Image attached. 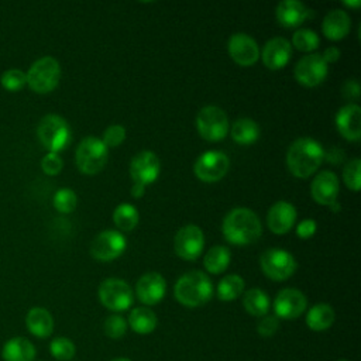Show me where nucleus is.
Wrapping results in <instances>:
<instances>
[{"instance_id":"48","label":"nucleus","mask_w":361,"mask_h":361,"mask_svg":"<svg viewBox=\"0 0 361 361\" xmlns=\"http://www.w3.org/2000/svg\"><path fill=\"white\" fill-rule=\"evenodd\" d=\"M329 206H330V209H331L333 212H338V210H340V204H338L337 202H333V203H330Z\"/></svg>"},{"instance_id":"26","label":"nucleus","mask_w":361,"mask_h":361,"mask_svg":"<svg viewBox=\"0 0 361 361\" xmlns=\"http://www.w3.org/2000/svg\"><path fill=\"white\" fill-rule=\"evenodd\" d=\"M334 310L327 303L314 305L306 314V324L314 331L327 330L334 323Z\"/></svg>"},{"instance_id":"33","label":"nucleus","mask_w":361,"mask_h":361,"mask_svg":"<svg viewBox=\"0 0 361 361\" xmlns=\"http://www.w3.org/2000/svg\"><path fill=\"white\" fill-rule=\"evenodd\" d=\"M49 351L54 358L59 361H69L73 358L76 348L72 340L68 337H56L49 344Z\"/></svg>"},{"instance_id":"13","label":"nucleus","mask_w":361,"mask_h":361,"mask_svg":"<svg viewBox=\"0 0 361 361\" xmlns=\"http://www.w3.org/2000/svg\"><path fill=\"white\" fill-rule=\"evenodd\" d=\"M327 75V63L322 54H309L302 56L295 65V78L303 86L312 87L323 82Z\"/></svg>"},{"instance_id":"15","label":"nucleus","mask_w":361,"mask_h":361,"mask_svg":"<svg viewBox=\"0 0 361 361\" xmlns=\"http://www.w3.org/2000/svg\"><path fill=\"white\" fill-rule=\"evenodd\" d=\"M227 48L233 61L241 66L252 65L259 56V49L255 39L245 32L233 34L228 39Z\"/></svg>"},{"instance_id":"21","label":"nucleus","mask_w":361,"mask_h":361,"mask_svg":"<svg viewBox=\"0 0 361 361\" xmlns=\"http://www.w3.org/2000/svg\"><path fill=\"white\" fill-rule=\"evenodd\" d=\"M292 45L286 38L275 37L267 41L262 49V61L269 69H281L290 59Z\"/></svg>"},{"instance_id":"25","label":"nucleus","mask_w":361,"mask_h":361,"mask_svg":"<svg viewBox=\"0 0 361 361\" xmlns=\"http://www.w3.org/2000/svg\"><path fill=\"white\" fill-rule=\"evenodd\" d=\"M351 27V20L347 11L334 8L329 11L323 18V34L330 39H340L347 35Z\"/></svg>"},{"instance_id":"23","label":"nucleus","mask_w":361,"mask_h":361,"mask_svg":"<svg viewBox=\"0 0 361 361\" xmlns=\"http://www.w3.org/2000/svg\"><path fill=\"white\" fill-rule=\"evenodd\" d=\"M25 326L32 336L38 338H47L54 331V319L47 309L32 307L25 316Z\"/></svg>"},{"instance_id":"6","label":"nucleus","mask_w":361,"mask_h":361,"mask_svg":"<svg viewBox=\"0 0 361 361\" xmlns=\"http://www.w3.org/2000/svg\"><path fill=\"white\" fill-rule=\"evenodd\" d=\"M109 149L104 142L93 135L83 138L75 152L78 168L87 175L97 173L107 162Z\"/></svg>"},{"instance_id":"50","label":"nucleus","mask_w":361,"mask_h":361,"mask_svg":"<svg viewBox=\"0 0 361 361\" xmlns=\"http://www.w3.org/2000/svg\"><path fill=\"white\" fill-rule=\"evenodd\" d=\"M340 361H348V360H340Z\"/></svg>"},{"instance_id":"37","label":"nucleus","mask_w":361,"mask_h":361,"mask_svg":"<svg viewBox=\"0 0 361 361\" xmlns=\"http://www.w3.org/2000/svg\"><path fill=\"white\" fill-rule=\"evenodd\" d=\"M103 329H104L106 336H109L110 338H120L127 331V322L120 314H110L104 320Z\"/></svg>"},{"instance_id":"49","label":"nucleus","mask_w":361,"mask_h":361,"mask_svg":"<svg viewBox=\"0 0 361 361\" xmlns=\"http://www.w3.org/2000/svg\"><path fill=\"white\" fill-rule=\"evenodd\" d=\"M111 361H130L128 358H114V360H111Z\"/></svg>"},{"instance_id":"11","label":"nucleus","mask_w":361,"mask_h":361,"mask_svg":"<svg viewBox=\"0 0 361 361\" xmlns=\"http://www.w3.org/2000/svg\"><path fill=\"white\" fill-rule=\"evenodd\" d=\"M230 161L224 152L206 151L195 162V173L204 182L220 180L228 171Z\"/></svg>"},{"instance_id":"10","label":"nucleus","mask_w":361,"mask_h":361,"mask_svg":"<svg viewBox=\"0 0 361 361\" xmlns=\"http://www.w3.org/2000/svg\"><path fill=\"white\" fill-rule=\"evenodd\" d=\"M126 245L127 241L120 231L104 230L93 238L90 254L97 261H111L123 254Z\"/></svg>"},{"instance_id":"24","label":"nucleus","mask_w":361,"mask_h":361,"mask_svg":"<svg viewBox=\"0 0 361 361\" xmlns=\"http://www.w3.org/2000/svg\"><path fill=\"white\" fill-rule=\"evenodd\" d=\"M35 347L25 337H13L7 340L1 348L4 361H34Z\"/></svg>"},{"instance_id":"14","label":"nucleus","mask_w":361,"mask_h":361,"mask_svg":"<svg viewBox=\"0 0 361 361\" xmlns=\"http://www.w3.org/2000/svg\"><path fill=\"white\" fill-rule=\"evenodd\" d=\"M307 306L306 296L295 288H285L278 292L274 300V312L276 317L281 319H296L299 317Z\"/></svg>"},{"instance_id":"34","label":"nucleus","mask_w":361,"mask_h":361,"mask_svg":"<svg viewBox=\"0 0 361 361\" xmlns=\"http://www.w3.org/2000/svg\"><path fill=\"white\" fill-rule=\"evenodd\" d=\"M319 35L309 28H300L292 37V44L300 51H313L319 47Z\"/></svg>"},{"instance_id":"41","label":"nucleus","mask_w":361,"mask_h":361,"mask_svg":"<svg viewBox=\"0 0 361 361\" xmlns=\"http://www.w3.org/2000/svg\"><path fill=\"white\" fill-rule=\"evenodd\" d=\"M279 327V319L276 316H271V314H265L262 316V319L258 322L257 330L259 333V336L262 337H271L276 333Z\"/></svg>"},{"instance_id":"12","label":"nucleus","mask_w":361,"mask_h":361,"mask_svg":"<svg viewBox=\"0 0 361 361\" xmlns=\"http://www.w3.org/2000/svg\"><path fill=\"white\" fill-rule=\"evenodd\" d=\"M203 245H204L203 231L195 224L183 226L182 228L178 230L173 238L175 252L186 261L196 259L202 254Z\"/></svg>"},{"instance_id":"5","label":"nucleus","mask_w":361,"mask_h":361,"mask_svg":"<svg viewBox=\"0 0 361 361\" xmlns=\"http://www.w3.org/2000/svg\"><path fill=\"white\" fill-rule=\"evenodd\" d=\"M28 86L37 93H48L54 90L61 78L59 62L54 56H42L37 59L25 73Z\"/></svg>"},{"instance_id":"9","label":"nucleus","mask_w":361,"mask_h":361,"mask_svg":"<svg viewBox=\"0 0 361 361\" xmlns=\"http://www.w3.org/2000/svg\"><path fill=\"white\" fill-rule=\"evenodd\" d=\"M264 274L274 281H285L296 271L295 257L281 248H269L259 257Z\"/></svg>"},{"instance_id":"31","label":"nucleus","mask_w":361,"mask_h":361,"mask_svg":"<svg viewBox=\"0 0 361 361\" xmlns=\"http://www.w3.org/2000/svg\"><path fill=\"white\" fill-rule=\"evenodd\" d=\"M244 290V279L240 275H226L217 285V296L220 300H234Z\"/></svg>"},{"instance_id":"18","label":"nucleus","mask_w":361,"mask_h":361,"mask_svg":"<svg viewBox=\"0 0 361 361\" xmlns=\"http://www.w3.org/2000/svg\"><path fill=\"white\" fill-rule=\"evenodd\" d=\"M336 127L338 133L350 141L361 137V109L355 103L343 106L336 114Z\"/></svg>"},{"instance_id":"8","label":"nucleus","mask_w":361,"mask_h":361,"mask_svg":"<svg viewBox=\"0 0 361 361\" xmlns=\"http://www.w3.org/2000/svg\"><path fill=\"white\" fill-rule=\"evenodd\" d=\"M199 134L207 141H220L228 131V118L223 109L217 106H206L196 116Z\"/></svg>"},{"instance_id":"35","label":"nucleus","mask_w":361,"mask_h":361,"mask_svg":"<svg viewBox=\"0 0 361 361\" xmlns=\"http://www.w3.org/2000/svg\"><path fill=\"white\" fill-rule=\"evenodd\" d=\"M0 82L6 90L17 92V90L23 89L24 85L27 83V76H25V72H23L21 69L11 68L1 73Z\"/></svg>"},{"instance_id":"42","label":"nucleus","mask_w":361,"mask_h":361,"mask_svg":"<svg viewBox=\"0 0 361 361\" xmlns=\"http://www.w3.org/2000/svg\"><path fill=\"white\" fill-rule=\"evenodd\" d=\"M316 228H317L316 221L312 220V219H306V220H303V221H300V223L298 224V227H296V234H298L300 238H309V237H312V235L314 234Z\"/></svg>"},{"instance_id":"19","label":"nucleus","mask_w":361,"mask_h":361,"mask_svg":"<svg viewBox=\"0 0 361 361\" xmlns=\"http://www.w3.org/2000/svg\"><path fill=\"white\" fill-rule=\"evenodd\" d=\"M296 220V209L286 200L274 203L267 214V224L275 234H283L292 228Z\"/></svg>"},{"instance_id":"30","label":"nucleus","mask_w":361,"mask_h":361,"mask_svg":"<svg viewBox=\"0 0 361 361\" xmlns=\"http://www.w3.org/2000/svg\"><path fill=\"white\" fill-rule=\"evenodd\" d=\"M230 251L223 245L212 247L203 258V264L206 271L212 274H221L230 264Z\"/></svg>"},{"instance_id":"38","label":"nucleus","mask_w":361,"mask_h":361,"mask_svg":"<svg viewBox=\"0 0 361 361\" xmlns=\"http://www.w3.org/2000/svg\"><path fill=\"white\" fill-rule=\"evenodd\" d=\"M360 169H361V161L360 158H354L344 166V171H343V178L347 188H350L354 192L360 189V183H361Z\"/></svg>"},{"instance_id":"44","label":"nucleus","mask_w":361,"mask_h":361,"mask_svg":"<svg viewBox=\"0 0 361 361\" xmlns=\"http://www.w3.org/2000/svg\"><path fill=\"white\" fill-rule=\"evenodd\" d=\"M343 94L347 99H357L360 96V85L357 80L350 79L345 82V85L343 86Z\"/></svg>"},{"instance_id":"20","label":"nucleus","mask_w":361,"mask_h":361,"mask_svg":"<svg viewBox=\"0 0 361 361\" xmlns=\"http://www.w3.org/2000/svg\"><path fill=\"white\" fill-rule=\"evenodd\" d=\"M338 179L334 172L331 171H322L316 175V178L312 182L310 192L313 199L319 204H330L336 202V197L338 195Z\"/></svg>"},{"instance_id":"45","label":"nucleus","mask_w":361,"mask_h":361,"mask_svg":"<svg viewBox=\"0 0 361 361\" xmlns=\"http://www.w3.org/2000/svg\"><path fill=\"white\" fill-rule=\"evenodd\" d=\"M323 59L326 63L329 62H336L340 58V49L337 47H329L324 49V52L322 54Z\"/></svg>"},{"instance_id":"16","label":"nucleus","mask_w":361,"mask_h":361,"mask_svg":"<svg viewBox=\"0 0 361 361\" xmlns=\"http://www.w3.org/2000/svg\"><path fill=\"white\" fill-rule=\"evenodd\" d=\"M159 168V159L154 152L141 151L133 158L130 164V173L134 182L145 186L158 178Z\"/></svg>"},{"instance_id":"46","label":"nucleus","mask_w":361,"mask_h":361,"mask_svg":"<svg viewBox=\"0 0 361 361\" xmlns=\"http://www.w3.org/2000/svg\"><path fill=\"white\" fill-rule=\"evenodd\" d=\"M144 188H145L144 185L134 182V185H133V188H131V195H133L134 197L142 196V195H144Z\"/></svg>"},{"instance_id":"36","label":"nucleus","mask_w":361,"mask_h":361,"mask_svg":"<svg viewBox=\"0 0 361 361\" xmlns=\"http://www.w3.org/2000/svg\"><path fill=\"white\" fill-rule=\"evenodd\" d=\"M78 203L76 193L69 188H62L54 195V206L61 213H71L75 210Z\"/></svg>"},{"instance_id":"47","label":"nucleus","mask_w":361,"mask_h":361,"mask_svg":"<svg viewBox=\"0 0 361 361\" xmlns=\"http://www.w3.org/2000/svg\"><path fill=\"white\" fill-rule=\"evenodd\" d=\"M345 6H350V7H358L361 4L360 0H355V1H344Z\"/></svg>"},{"instance_id":"1","label":"nucleus","mask_w":361,"mask_h":361,"mask_svg":"<svg viewBox=\"0 0 361 361\" xmlns=\"http://www.w3.org/2000/svg\"><path fill=\"white\" fill-rule=\"evenodd\" d=\"M324 159L322 144L310 137L295 140L286 152L289 171L298 178H307L320 166Z\"/></svg>"},{"instance_id":"22","label":"nucleus","mask_w":361,"mask_h":361,"mask_svg":"<svg viewBox=\"0 0 361 361\" xmlns=\"http://www.w3.org/2000/svg\"><path fill=\"white\" fill-rule=\"evenodd\" d=\"M309 17L312 10L299 0H283L276 6V18L283 27H298Z\"/></svg>"},{"instance_id":"27","label":"nucleus","mask_w":361,"mask_h":361,"mask_svg":"<svg viewBox=\"0 0 361 361\" xmlns=\"http://www.w3.org/2000/svg\"><path fill=\"white\" fill-rule=\"evenodd\" d=\"M157 316L155 313L148 307H135L131 310L128 316V324L130 327L138 333V334H149L157 327Z\"/></svg>"},{"instance_id":"28","label":"nucleus","mask_w":361,"mask_h":361,"mask_svg":"<svg viewBox=\"0 0 361 361\" xmlns=\"http://www.w3.org/2000/svg\"><path fill=\"white\" fill-rule=\"evenodd\" d=\"M244 309L257 317H262L269 310V298L268 295L258 288H252L244 293L243 299Z\"/></svg>"},{"instance_id":"40","label":"nucleus","mask_w":361,"mask_h":361,"mask_svg":"<svg viewBox=\"0 0 361 361\" xmlns=\"http://www.w3.org/2000/svg\"><path fill=\"white\" fill-rule=\"evenodd\" d=\"M63 166L62 158L56 152H48L41 159V168L47 175H56Z\"/></svg>"},{"instance_id":"17","label":"nucleus","mask_w":361,"mask_h":361,"mask_svg":"<svg viewBox=\"0 0 361 361\" xmlns=\"http://www.w3.org/2000/svg\"><path fill=\"white\" fill-rule=\"evenodd\" d=\"M166 292V282L158 272L144 274L135 286L137 298L144 305H157L162 300Z\"/></svg>"},{"instance_id":"3","label":"nucleus","mask_w":361,"mask_h":361,"mask_svg":"<svg viewBox=\"0 0 361 361\" xmlns=\"http://www.w3.org/2000/svg\"><path fill=\"white\" fill-rule=\"evenodd\" d=\"M175 298L186 307H197L210 300L213 285L209 276L202 271H189L175 283Z\"/></svg>"},{"instance_id":"4","label":"nucleus","mask_w":361,"mask_h":361,"mask_svg":"<svg viewBox=\"0 0 361 361\" xmlns=\"http://www.w3.org/2000/svg\"><path fill=\"white\" fill-rule=\"evenodd\" d=\"M37 135L49 152H59L71 142V128L58 114L44 116L37 127Z\"/></svg>"},{"instance_id":"43","label":"nucleus","mask_w":361,"mask_h":361,"mask_svg":"<svg viewBox=\"0 0 361 361\" xmlns=\"http://www.w3.org/2000/svg\"><path fill=\"white\" fill-rule=\"evenodd\" d=\"M324 158L331 164H340L344 161L345 154L338 147H330L327 151H324Z\"/></svg>"},{"instance_id":"7","label":"nucleus","mask_w":361,"mask_h":361,"mask_svg":"<svg viewBox=\"0 0 361 361\" xmlns=\"http://www.w3.org/2000/svg\"><path fill=\"white\" fill-rule=\"evenodd\" d=\"M99 299L109 310L123 312L131 307L134 293L126 281L118 278H107L99 286Z\"/></svg>"},{"instance_id":"39","label":"nucleus","mask_w":361,"mask_h":361,"mask_svg":"<svg viewBox=\"0 0 361 361\" xmlns=\"http://www.w3.org/2000/svg\"><path fill=\"white\" fill-rule=\"evenodd\" d=\"M124 138H126V128L120 124H111L110 127L106 128L102 141L109 148V147L120 145L124 141Z\"/></svg>"},{"instance_id":"32","label":"nucleus","mask_w":361,"mask_h":361,"mask_svg":"<svg viewBox=\"0 0 361 361\" xmlns=\"http://www.w3.org/2000/svg\"><path fill=\"white\" fill-rule=\"evenodd\" d=\"M113 221L120 230L130 231L138 223V210L130 203H121L113 212Z\"/></svg>"},{"instance_id":"2","label":"nucleus","mask_w":361,"mask_h":361,"mask_svg":"<svg viewBox=\"0 0 361 361\" xmlns=\"http://www.w3.org/2000/svg\"><path fill=\"white\" fill-rule=\"evenodd\" d=\"M221 228L224 238L237 245L251 244L258 240L262 233L258 216L247 207H237L228 212L223 220Z\"/></svg>"},{"instance_id":"29","label":"nucleus","mask_w":361,"mask_h":361,"mask_svg":"<svg viewBox=\"0 0 361 361\" xmlns=\"http://www.w3.org/2000/svg\"><path fill=\"white\" fill-rule=\"evenodd\" d=\"M258 135H259V128L254 120L243 117L233 123L231 137L235 142L244 144V145L252 144L254 141H257Z\"/></svg>"}]
</instances>
